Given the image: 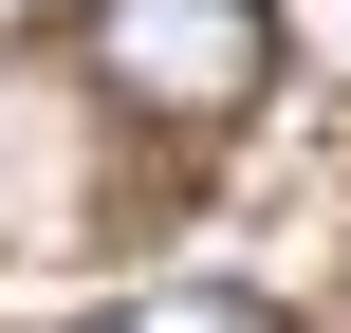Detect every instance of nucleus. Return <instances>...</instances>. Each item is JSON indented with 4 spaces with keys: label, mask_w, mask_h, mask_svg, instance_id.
I'll return each mask as SVG.
<instances>
[{
    "label": "nucleus",
    "mask_w": 351,
    "mask_h": 333,
    "mask_svg": "<svg viewBox=\"0 0 351 333\" xmlns=\"http://www.w3.org/2000/svg\"><path fill=\"white\" fill-rule=\"evenodd\" d=\"M93 93L148 111V130H241L278 93V0H93L74 19Z\"/></svg>",
    "instance_id": "f257e3e1"
},
{
    "label": "nucleus",
    "mask_w": 351,
    "mask_h": 333,
    "mask_svg": "<svg viewBox=\"0 0 351 333\" xmlns=\"http://www.w3.org/2000/svg\"><path fill=\"white\" fill-rule=\"evenodd\" d=\"M111 333H296L278 297H241V278H167V297H130Z\"/></svg>",
    "instance_id": "f03ea898"
}]
</instances>
